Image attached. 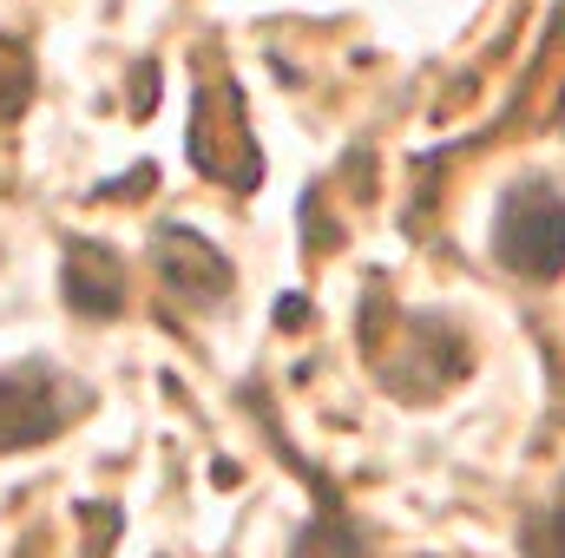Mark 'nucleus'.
I'll list each match as a JSON object with an SVG mask.
<instances>
[{
	"label": "nucleus",
	"mask_w": 565,
	"mask_h": 558,
	"mask_svg": "<svg viewBox=\"0 0 565 558\" xmlns=\"http://www.w3.org/2000/svg\"><path fill=\"white\" fill-rule=\"evenodd\" d=\"M493 257L526 282H553L565 270V191L546 178H520L493 204Z\"/></svg>",
	"instance_id": "1"
},
{
	"label": "nucleus",
	"mask_w": 565,
	"mask_h": 558,
	"mask_svg": "<svg viewBox=\"0 0 565 558\" xmlns=\"http://www.w3.org/2000/svg\"><path fill=\"white\" fill-rule=\"evenodd\" d=\"M79 415H86V388L66 382L53 362L0 368V453L46 447V440H60Z\"/></svg>",
	"instance_id": "2"
},
{
	"label": "nucleus",
	"mask_w": 565,
	"mask_h": 558,
	"mask_svg": "<svg viewBox=\"0 0 565 558\" xmlns=\"http://www.w3.org/2000/svg\"><path fill=\"white\" fill-rule=\"evenodd\" d=\"M388 335H395V342H388L395 355H369L388 388H402L408 362H422V401L440 395V388H454V382L467 375V342H460L440 315H402V309H388Z\"/></svg>",
	"instance_id": "3"
},
{
	"label": "nucleus",
	"mask_w": 565,
	"mask_h": 558,
	"mask_svg": "<svg viewBox=\"0 0 565 558\" xmlns=\"http://www.w3.org/2000/svg\"><path fill=\"white\" fill-rule=\"evenodd\" d=\"M151 264H158L164 289L178 302H191V309H217L231 296V282H237L231 277V257L217 244H204L198 230H184V224H158L151 230Z\"/></svg>",
	"instance_id": "4"
},
{
	"label": "nucleus",
	"mask_w": 565,
	"mask_h": 558,
	"mask_svg": "<svg viewBox=\"0 0 565 558\" xmlns=\"http://www.w3.org/2000/svg\"><path fill=\"white\" fill-rule=\"evenodd\" d=\"M60 289H66V309L86 315V322H113L126 315V264L113 244L99 237H73L66 257H60Z\"/></svg>",
	"instance_id": "5"
},
{
	"label": "nucleus",
	"mask_w": 565,
	"mask_h": 558,
	"mask_svg": "<svg viewBox=\"0 0 565 558\" xmlns=\"http://www.w3.org/2000/svg\"><path fill=\"white\" fill-rule=\"evenodd\" d=\"M289 558H375L369 552V539H362V526L329 500L309 526H302V539H296V552Z\"/></svg>",
	"instance_id": "6"
},
{
	"label": "nucleus",
	"mask_w": 565,
	"mask_h": 558,
	"mask_svg": "<svg viewBox=\"0 0 565 558\" xmlns=\"http://www.w3.org/2000/svg\"><path fill=\"white\" fill-rule=\"evenodd\" d=\"M26 106H33V53L13 33H0V126L20 119Z\"/></svg>",
	"instance_id": "7"
},
{
	"label": "nucleus",
	"mask_w": 565,
	"mask_h": 558,
	"mask_svg": "<svg viewBox=\"0 0 565 558\" xmlns=\"http://www.w3.org/2000/svg\"><path fill=\"white\" fill-rule=\"evenodd\" d=\"M526 558H565V500H553V506L526 526Z\"/></svg>",
	"instance_id": "8"
}]
</instances>
